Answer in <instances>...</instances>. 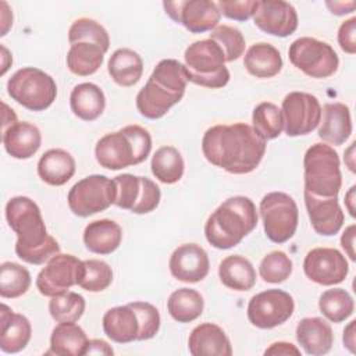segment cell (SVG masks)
Returning <instances> with one entry per match:
<instances>
[{"mask_svg": "<svg viewBox=\"0 0 356 356\" xmlns=\"http://www.w3.org/2000/svg\"><path fill=\"white\" fill-rule=\"evenodd\" d=\"M206 160L229 174H249L266 153V140L245 122L209 128L202 139Z\"/></svg>", "mask_w": 356, "mask_h": 356, "instance_id": "1", "label": "cell"}, {"mask_svg": "<svg viewBox=\"0 0 356 356\" xmlns=\"http://www.w3.org/2000/svg\"><path fill=\"white\" fill-rule=\"evenodd\" d=\"M6 218L17 235L15 253L29 264H43L60 253V245L47 234L39 206L26 196H14L6 204Z\"/></svg>", "mask_w": 356, "mask_h": 356, "instance_id": "2", "label": "cell"}, {"mask_svg": "<svg viewBox=\"0 0 356 356\" xmlns=\"http://www.w3.org/2000/svg\"><path fill=\"white\" fill-rule=\"evenodd\" d=\"M188 75L185 65L174 58L157 63L146 85L136 95V108L145 118L159 120L175 106L185 93Z\"/></svg>", "mask_w": 356, "mask_h": 356, "instance_id": "3", "label": "cell"}, {"mask_svg": "<svg viewBox=\"0 0 356 356\" xmlns=\"http://www.w3.org/2000/svg\"><path fill=\"white\" fill-rule=\"evenodd\" d=\"M257 220L259 214L252 199L232 196L209 216L204 224V236L216 249H231L256 228Z\"/></svg>", "mask_w": 356, "mask_h": 356, "instance_id": "4", "label": "cell"}, {"mask_svg": "<svg viewBox=\"0 0 356 356\" xmlns=\"http://www.w3.org/2000/svg\"><path fill=\"white\" fill-rule=\"evenodd\" d=\"M152 150V136L140 125H127L117 132L102 136L95 147L100 167L122 170L143 163Z\"/></svg>", "mask_w": 356, "mask_h": 356, "instance_id": "5", "label": "cell"}, {"mask_svg": "<svg viewBox=\"0 0 356 356\" xmlns=\"http://www.w3.org/2000/svg\"><path fill=\"white\" fill-rule=\"evenodd\" d=\"M184 61L188 82L218 89L229 81L224 50L211 39L196 40L189 44L184 53Z\"/></svg>", "mask_w": 356, "mask_h": 356, "instance_id": "6", "label": "cell"}, {"mask_svg": "<svg viewBox=\"0 0 356 356\" xmlns=\"http://www.w3.org/2000/svg\"><path fill=\"white\" fill-rule=\"evenodd\" d=\"M305 191L320 197H337L342 185L338 153L327 143L312 145L303 157Z\"/></svg>", "mask_w": 356, "mask_h": 356, "instance_id": "7", "label": "cell"}, {"mask_svg": "<svg viewBox=\"0 0 356 356\" xmlns=\"http://www.w3.org/2000/svg\"><path fill=\"white\" fill-rule=\"evenodd\" d=\"M7 92L13 100L31 111L49 108L57 96L54 79L35 67L15 71L7 82Z\"/></svg>", "mask_w": 356, "mask_h": 356, "instance_id": "8", "label": "cell"}, {"mask_svg": "<svg viewBox=\"0 0 356 356\" xmlns=\"http://www.w3.org/2000/svg\"><path fill=\"white\" fill-rule=\"evenodd\" d=\"M259 211L264 234L274 243L289 241L298 228L299 210L292 196L285 192H270L260 200Z\"/></svg>", "mask_w": 356, "mask_h": 356, "instance_id": "9", "label": "cell"}, {"mask_svg": "<svg viewBox=\"0 0 356 356\" xmlns=\"http://www.w3.org/2000/svg\"><path fill=\"white\" fill-rule=\"evenodd\" d=\"M289 61L310 78H328L339 65V58L327 42L303 36L293 40L288 50Z\"/></svg>", "mask_w": 356, "mask_h": 356, "instance_id": "10", "label": "cell"}, {"mask_svg": "<svg viewBox=\"0 0 356 356\" xmlns=\"http://www.w3.org/2000/svg\"><path fill=\"white\" fill-rule=\"evenodd\" d=\"M117 188L114 179L93 174L78 181L68 192L70 210L78 217H89L115 203Z\"/></svg>", "mask_w": 356, "mask_h": 356, "instance_id": "11", "label": "cell"}, {"mask_svg": "<svg viewBox=\"0 0 356 356\" xmlns=\"http://www.w3.org/2000/svg\"><path fill=\"white\" fill-rule=\"evenodd\" d=\"M295 310L293 298L282 289H267L252 296L248 305L249 321L263 330L284 324Z\"/></svg>", "mask_w": 356, "mask_h": 356, "instance_id": "12", "label": "cell"}, {"mask_svg": "<svg viewBox=\"0 0 356 356\" xmlns=\"http://www.w3.org/2000/svg\"><path fill=\"white\" fill-rule=\"evenodd\" d=\"M284 129L288 136L307 135L321 120V106L316 96L306 92H291L282 100Z\"/></svg>", "mask_w": 356, "mask_h": 356, "instance_id": "13", "label": "cell"}, {"mask_svg": "<svg viewBox=\"0 0 356 356\" xmlns=\"http://www.w3.org/2000/svg\"><path fill=\"white\" fill-rule=\"evenodd\" d=\"M165 14L192 33H203L218 26L221 11L217 3L210 0L164 1Z\"/></svg>", "mask_w": 356, "mask_h": 356, "instance_id": "14", "label": "cell"}, {"mask_svg": "<svg viewBox=\"0 0 356 356\" xmlns=\"http://www.w3.org/2000/svg\"><path fill=\"white\" fill-rule=\"evenodd\" d=\"M82 263L72 254L57 253L39 271L35 281L38 291L49 298L67 292L71 286L78 285Z\"/></svg>", "mask_w": 356, "mask_h": 356, "instance_id": "15", "label": "cell"}, {"mask_svg": "<svg viewBox=\"0 0 356 356\" xmlns=\"http://www.w3.org/2000/svg\"><path fill=\"white\" fill-rule=\"evenodd\" d=\"M303 271L318 285H337L345 281L349 266L345 256L335 248H314L303 260Z\"/></svg>", "mask_w": 356, "mask_h": 356, "instance_id": "16", "label": "cell"}, {"mask_svg": "<svg viewBox=\"0 0 356 356\" xmlns=\"http://www.w3.org/2000/svg\"><path fill=\"white\" fill-rule=\"evenodd\" d=\"M253 22L271 36L286 38L298 28V13L288 1L261 0L253 14Z\"/></svg>", "mask_w": 356, "mask_h": 356, "instance_id": "17", "label": "cell"}, {"mask_svg": "<svg viewBox=\"0 0 356 356\" xmlns=\"http://www.w3.org/2000/svg\"><path fill=\"white\" fill-rule=\"evenodd\" d=\"M174 278L182 282L195 284L204 280L210 270L206 250L197 243H184L178 246L168 261Z\"/></svg>", "mask_w": 356, "mask_h": 356, "instance_id": "18", "label": "cell"}, {"mask_svg": "<svg viewBox=\"0 0 356 356\" xmlns=\"http://www.w3.org/2000/svg\"><path fill=\"white\" fill-rule=\"evenodd\" d=\"M307 216L313 229L318 235L332 236L339 232L343 225L345 216L337 197H320L303 192Z\"/></svg>", "mask_w": 356, "mask_h": 356, "instance_id": "19", "label": "cell"}, {"mask_svg": "<svg viewBox=\"0 0 356 356\" xmlns=\"http://www.w3.org/2000/svg\"><path fill=\"white\" fill-rule=\"evenodd\" d=\"M31 335L32 327L29 320L24 314L13 312L6 303H1L0 349L6 353H18L26 348Z\"/></svg>", "mask_w": 356, "mask_h": 356, "instance_id": "20", "label": "cell"}, {"mask_svg": "<svg viewBox=\"0 0 356 356\" xmlns=\"http://www.w3.org/2000/svg\"><path fill=\"white\" fill-rule=\"evenodd\" d=\"M192 356H231V342L221 327L213 323L196 325L188 339Z\"/></svg>", "mask_w": 356, "mask_h": 356, "instance_id": "21", "label": "cell"}, {"mask_svg": "<svg viewBox=\"0 0 356 356\" xmlns=\"http://www.w3.org/2000/svg\"><path fill=\"white\" fill-rule=\"evenodd\" d=\"M296 341L307 355L321 356L331 350L334 332L324 318L305 317L296 325Z\"/></svg>", "mask_w": 356, "mask_h": 356, "instance_id": "22", "label": "cell"}, {"mask_svg": "<svg viewBox=\"0 0 356 356\" xmlns=\"http://www.w3.org/2000/svg\"><path fill=\"white\" fill-rule=\"evenodd\" d=\"M318 138L335 146L343 145L352 134V118L349 107L343 103H327L321 108Z\"/></svg>", "mask_w": 356, "mask_h": 356, "instance_id": "23", "label": "cell"}, {"mask_svg": "<svg viewBox=\"0 0 356 356\" xmlns=\"http://www.w3.org/2000/svg\"><path fill=\"white\" fill-rule=\"evenodd\" d=\"M103 331L117 343L138 341L140 323L135 309L129 303L108 309L103 316Z\"/></svg>", "mask_w": 356, "mask_h": 356, "instance_id": "24", "label": "cell"}, {"mask_svg": "<svg viewBox=\"0 0 356 356\" xmlns=\"http://www.w3.org/2000/svg\"><path fill=\"white\" fill-rule=\"evenodd\" d=\"M42 134L39 128L26 121H18L3 131L6 152L18 160L31 159L40 147Z\"/></svg>", "mask_w": 356, "mask_h": 356, "instance_id": "25", "label": "cell"}, {"mask_svg": "<svg viewBox=\"0 0 356 356\" xmlns=\"http://www.w3.org/2000/svg\"><path fill=\"white\" fill-rule=\"evenodd\" d=\"M122 241L121 227L108 218L89 222L83 231L86 249L96 254H110L118 249Z\"/></svg>", "mask_w": 356, "mask_h": 356, "instance_id": "26", "label": "cell"}, {"mask_svg": "<svg viewBox=\"0 0 356 356\" xmlns=\"http://www.w3.org/2000/svg\"><path fill=\"white\" fill-rule=\"evenodd\" d=\"M75 168L74 157L64 149H50L38 161L40 179L51 186L67 184L75 174Z\"/></svg>", "mask_w": 356, "mask_h": 356, "instance_id": "27", "label": "cell"}, {"mask_svg": "<svg viewBox=\"0 0 356 356\" xmlns=\"http://www.w3.org/2000/svg\"><path fill=\"white\" fill-rule=\"evenodd\" d=\"M243 65L256 78H273L282 70V57L273 44L259 42L252 44L245 53Z\"/></svg>", "mask_w": 356, "mask_h": 356, "instance_id": "28", "label": "cell"}, {"mask_svg": "<svg viewBox=\"0 0 356 356\" xmlns=\"http://www.w3.org/2000/svg\"><path fill=\"white\" fill-rule=\"evenodd\" d=\"M70 107L78 118L83 121H95L104 111L106 97L97 85L83 82L72 89L70 96Z\"/></svg>", "mask_w": 356, "mask_h": 356, "instance_id": "29", "label": "cell"}, {"mask_svg": "<svg viewBox=\"0 0 356 356\" xmlns=\"http://www.w3.org/2000/svg\"><path fill=\"white\" fill-rule=\"evenodd\" d=\"M107 71L120 86H134L143 74V61L132 49H117L108 58Z\"/></svg>", "mask_w": 356, "mask_h": 356, "instance_id": "30", "label": "cell"}, {"mask_svg": "<svg viewBox=\"0 0 356 356\" xmlns=\"http://www.w3.org/2000/svg\"><path fill=\"white\" fill-rule=\"evenodd\" d=\"M218 277L224 286L234 291H249L256 284L253 264L241 254L227 256L218 266Z\"/></svg>", "mask_w": 356, "mask_h": 356, "instance_id": "31", "label": "cell"}, {"mask_svg": "<svg viewBox=\"0 0 356 356\" xmlns=\"http://www.w3.org/2000/svg\"><path fill=\"white\" fill-rule=\"evenodd\" d=\"M85 331L75 323H58L50 337V352L58 356H81L88 345Z\"/></svg>", "mask_w": 356, "mask_h": 356, "instance_id": "32", "label": "cell"}, {"mask_svg": "<svg viewBox=\"0 0 356 356\" xmlns=\"http://www.w3.org/2000/svg\"><path fill=\"white\" fill-rule=\"evenodd\" d=\"M104 53L99 44L90 42L74 43L67 53V67L75 75H92L103 64Z\"/></svg>", "mask_w": 356, "mask_h": 356, "instance_id": "33", "label": "cell"}, {"mask_svg": "<svg viewBox=\"0 0 356 356\" xmlns=\"http://www.w3.org/2000/svg\"><path fill=\"white\" fill-rule=\"evenodd\" d=\"M203 296L192 288H179L174 291L167 300V310L178 323H191L196 320L203 313Z\"/></svg>", "mask_w": 356, "mask_h": 356, "instance_id": "34", "label": "cell"}, {"mask_svg": "<svg viewBox=\"0 0 356 356\" xmlns=\"http://www.w3.org/2000/svg\"><path fill=\"white\" fill-rule=\"evenodd\" d=\"M150 167L153 175L160 182L171 185L182 178L185 163L178 149L174 146H161L154 152Z\"/></svg>", "mask_w": 356, "mask_h": 356, "instance_id": "35", "label": "cell"}, {"mask_svg": "<svg viewBox=\"0 0 356 356\" xmlns=\"http://www.w3.org/2000/svg\"><path fill=\"white\" fill-rule=\"evenodd\" d=\"M318 309L331 323H342L353 314L355 302L348 291L342 288L327 289L318 299Z\"/></svg>", "mask_w": 356, "mask_h": 356, "instance_id": "36", "label": "cell"}, {"mask_svg": "<svg viewBox=\"0 0 356 356\" xmlns=\"http://www.w3.org/2000/svg\"><path fill=\"white\" fill-rule=\"evenodd\" d=\"M253 129L264 139H275L284 129V117L281 108L271 102L259 103L252 114Z\"/></svg>", "mask_w": 356, "mask_h": 356, "instance_id": "37", "label": "cell"}, {"mask_svg": "<svg viewBox=\"0 0 356 356\" xmlns=\"http://www.w3.org/2000/svg\"><path fill=\"white\" fill-rule=\"evenodd\" d=\"M29 271L18 263L4 261L0 266V295L1 298L15 299L26 293L31 286Z\"/></svg>", "mask_w": 356, "mask_h": 356, "instance_id": "38", "label": "cell"}, {"mask_svg": "<svg viewBox=\"0 0 356 356\" xmlns=\"http://www.w3.org/2000/svg\"><path fill=\"white\" fill-rule=\"evenodd\" d=\"M49 312L57 323H76L85 312V299L72 291L63 292L50 299Z\"/></svg>", "mask_w": 356, "mask_h": 356, "instance_id": "39", "label": "cell"}, {"mask_svg": "<svg viewBox=\"0 0 356 356\" xmlns=\"http://www.w3.org/2000/svg\"><path fill=\"white\" fill-rule=\"evenodd\" d=\"M113 282L111 267L99 259L83 260L78 285L88 292H102Z\"/></svg>", "mask_w": 356, "mask_h": 356, "instance_id": "40", "label": "cell"}, {"mask_svg": "<svg viewBox=\"0 0 356 356\" xmlns=\"http://www.w3.org/2000/svg\"><path fill=\"white\" fill-rule=\"evenodd\" d=\"M70 44L78 42H90L99 44L104 51L110 47V36L103 25L90 18L75 19L68 29Z\"/></svg>", "mask_w": 356, "mask_h": 356, "instance_id": "41", "label": "cell"}, {"mask_svg": "<svg viewBox=\"0 0 356 356\" xmlns=\"http://www.w3.org/2000/svg\"><path fill=\"white\" fill-rule=\"evenodd\" d=\"M224 50L225 61L238 60L245 53L246 42L242 32L231 25H218L210 32V38Z\"/></svg>", "mask_w": 356, "mask_h": 356, "instance_id": "42", "label": "cell"}, {"mask_svg": "<svg viewBox=\"0 0 356 356\" xmlns=\"http://www.w3.org/2000/svg\"><path fill=\"white\" fill-rule=\"evenodd\" d=\"M259 274L266 282H284L292 274V260L285 252L273 250L260 261Z\"/></svg>", "mask_w": 356, "mask_h": 356, "instance_id": "43", "label": "cell"}, {"mask_svg": "<svg viewBox=\"0 0 356 356\" xmlns=\"http://www.w3.org/2000/svg\"><path fill=\"white\" fill-rule=\"evenodd\" d=\"M117 188L115 206L124 210H132L140 193V177L134 174H121L113 178Z\"/></svg>", "mask_w": 356, "mask_h": 356, "instance_id": "44", "label": "cell"}, {"mask_svg": "<svg viewBox=\"0 0 356 356\" xmlns=\"http://www.w3.org/2000/svg\"><path fill=\"white\" fill-rule=\"evenodd\" d=\"M139 318L140 323V332L138 337V341H146L153 338L160 328V313L152 303L147 302H131L129 303Z\"/></svg>", "mask_w": 356, "mask_h": 356, "instance_id": "45", "label": "cell"}, {"mask_svg": "<svg viewBox=\"0 0 356 356\" xmlns=\"http://www.w3.org/2000/svg\"><path fill=\"white\" fill-rule=\"evenodd\" d=\"M160 197L161 192L156 182L146 177H140V193L136 204L131 211L135 214H147L159 206Z\"/></svg>", "mask_w": 356, "mask_h": 356, "instance_id": "46", "label": "cell"}, {"mask_svg": "<svg viewBox=\"0 0 356 356\" xmlns=\"http://www.w3.org/2000/svg\"><path fill=\"white\" fill-rule=\"evenodd\" d=\"M217 6L221 14H224L227 18L235 19V21H246L254 14L259 6V1L257 0H242V1L220 0Z\"/></svg>", "mask_w": 356, "mask_h": 356, "instance_id": "47", "label": "cell"}, {"mask_svg": "<svg viewBox=\"0 0 356 356\" xmlns=\"http://www.w3.org/2000/svg\"><path fill=\"white\" fill-rule=\"evenodd\" d=\"M356 18L352 17L343 21L338 29V43L341 49L348 54L356 53Z\"/></svg>", "mask_w": 356, "mask_h": 356, "instance_id": "48", "label": "cell"}, {"mask_svg": "<svg viewBox=\"0 0 356 356\" xmlns=\"http://www.w3.org/2000/svg\"><path fill=\"white\" fill-rule=\"evenodd\" d=\"M355 234H356V225L350 224L342 234L341 236V245L345 249L346 254L349 256V259L352 261L356 260V254H355Z\"/></svg>", "mask_w": 356, "mask_h": 356, "instance_id": "49", "label": "cell"}, {"mask_svg": "<svg viewBox=\"0 0 356 356\" xmlns=\"http://www.w3.org/2000/svg\"><path fill=\"white\" fill-rule=\"evenodd\" d=\"M83 355H106V356H113L114 350L103 339H89L88 345L85 348Z\"/></svg>", "mask_w": 356, "mask_h": 356, "instance_id": "50", "label": "cell"}, {"mask_svg": "<svg viewBox=\"0 0 356 356\" xmlns=\"http://www.w3.org/2000/svg\"><path fill=\"white\" fill-rule=\"evenodd\" d=\"M264 355H300V350L289 342H274L270 348L264 350Z\"/></svg>", "mask_w": 356, "mask_h": 356, "instance_id": "51", "label": "cell"}, {"mask_svg": "<svg viewBox=\"0 0 356 356\" xmlns=\"http://www.w3.org/2000/svg\"><path fill=\"white\" fill-rule=\"evenodd\" d=\"M325 6L330 8V11L335 15H345L352 13L356 8L355 1H325Z\"/></svg>", "mask_w": 356, "mask_h": 356, "instance_id": "52", "label": "cell"}, {"mask_svg": "<svg viewBox=\"0 0 356 356\" xmlns=\"http://www.w3.org/2000/svg\"><path fill=\"white\" fill-rule=\"evenodd\" d=\"M355 324H356V321L352 320V321L348 324V327L343 330V337H342L343 345H345L352 353H355Z\"/></svg>", "mask_w": 356, "mask_h": 356, "instance_id": "53", "label": "cell"}, {"mask_svg": "<svg viewBox=\"0 0 356 356\" xmlns=\"http://www.w3.org/2000/svg\"><path fill=\"white\" fill-rule=\"evenodd\" d=\"M1 7L4 8L3 11H1V24H3V26H1V36H4L6 33H7V31H8V28L13 25V14H11V11H10V8H8V4L6 3V1H1Z\"/></svg>", "mask_w": 356, "mask_h": 356, "instance_id": "54", "label": "cell"}, {"mask_svg": "<svg viewBox=\"0 0 356 356\" xmlns=\"http://www.w3.org/2000/svg\"><path fill=\"white\" fill-rule=\"evenodd\" d=\"M3 104V131H6L8 127H11L13 124L18 122L17 121V115L14 113V110H11L4 102L1 103Z\"/></svg>", "mask_w": 356, "mask_h": 356, "instance_id": "55", "label": "cell"}, {"mask_svg": "<svg viewBox=\"0 0 356 356\" xmlns=\"http://www.w3.org/2000/svg\"><path fill=\"white\" fill-rule=\"evenodd\" d=\"M355 189H356V186L353 185V186L349 189V192L345 195V204H346V207H348V210H349V213H350L352 217L356 216V213H355V206H353V202H355Z\"/></svg>", "mask_w": 356, "mask_h": 356, "instance_id": "56", "label": "cell"}, {"mask_svg": "<svg viewBox=\"0 0 356 356\" xmlns=\"http://www.w3.org/2000/svg\"><path fill=\"white\" fill-rule=\"evenodd\" d=\"M355 145H356V143H355V142H352V143H350V147H349V153H350V154H349V159H353V154H352V153H353V149H355ZM345 163H346V164H348V167H349V170H350V171H352V172H355V163H352V161H348V160H345Z\"/></svg>", "mask_w": 356, "mask_h": 356, "instance_id": "57", "label": "cell"}]
</instances>
